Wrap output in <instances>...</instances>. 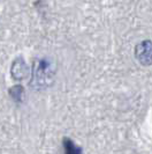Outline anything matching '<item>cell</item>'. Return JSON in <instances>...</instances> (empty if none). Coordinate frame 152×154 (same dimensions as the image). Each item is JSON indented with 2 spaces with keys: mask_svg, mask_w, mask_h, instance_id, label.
I'll return each mask as SVG.
<instances>
[{
  "mask_svg": "<svg viewBox=\"0 0 152 154\" xmlns=\"http://www.w3.org/2000/svg\"><path fill=\"white\" fill-rule=\"evenodd\" d=\"M54 69L53 64L48 58H43L35 62L34 78L31 80V87L34 89H43L51 85L53 80Z\"/></svg>",
  "mask_w": 152,
  "mask_h": 154,
  "instance_id": "6da1fadb",
  "label": "cell"
},
{
  "mask_svg": "<svg viewBox=\"0 0 152 154\" xmlns=\"http://www.w3.org/2000/svg\"><path fill=\"white\" fill-rule=\"evenodd\" d=\"M135 58L142 66L152 65V41L145 39L135 46Z\"/></svg>",
  "mask_w": 152,
  "mask_h": 154,
  "instance_id": "7a4b0ae2",
  "label": "cell"
},
{
  "mask_svg": "<svg viewBox=\"0 0 152 154\" xmlns=\"http://www.w3.org/2000/svg\"><path fill=\"white\" fill-rule=\"evenodd\" d=\"M10 75L14 80H24L29 75V67L22 57H16L10 67Z\"/></svg>",
  "mask_w": 152,
  "mask_h": 154,
  "instance_id": "3957f363",
  "label": "cell"
},
{
  "mask_svg": "<svg viewBox=\"0 0 152 154\" xmlns=\"http://www.w3.org/2000/svg\"><path fill=\"white\" fill-rule=\"evenodd\" d=\"M62 143H63L65 154H82V148L78 146H76L70 139L65 138Z\"/></svg>",
  "mask_w": 152,
  "mask_h": 154,
  "instance_id": "277c9868",
  "label": "cell"
},
{
  "mask_svg": "<svg viewBox=\"0 0 152 154\" xmlns=\"http://www.w3.org/2000/svg\"><path fill=\"white\" fill-rule=\"evenodd\" d=\"M8 92L10 94V97L15 102H22L23 99H24V88L21 85L12 87Z\"/></svg>",
  "mask_w": 152,
  "mask_h": 154,
  "instance_id": "5b68a950",
  "label": "cell"
}]
</instances>
